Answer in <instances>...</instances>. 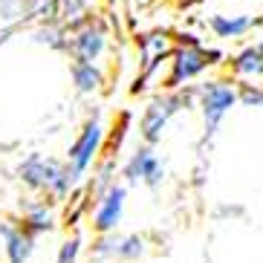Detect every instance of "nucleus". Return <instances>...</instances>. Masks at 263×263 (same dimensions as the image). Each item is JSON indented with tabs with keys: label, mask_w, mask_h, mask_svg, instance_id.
I'll return each mask as SVG.
<instances>
[{
	"label": "nucleus",
	"mask_w": 263,
	"mask_h": 263,
	"mask_svg": "<svg viewBox=\"0 0 263 263\" xmlns=\"http://www.w3.org/2000/svg\"><path fill=\"white\" fill-rule=\"evenodd\" d=\"M145 252H147L145 237H139V234H116V232L101 234L99 243L93 246V255L99 260H139Z\"/></svg>",
	"instance_id": "nucleus-10"
},
{
	"label": "nucleus",
	"mask_w": 263,
	"mask_h": 263,
	"mask_svg": "<svg viewBox=\"0 0 263 263\" xmlns=\"http://www.w3.org/2000/svg\"><path fill=\"white\" fill-rule=\"evenodd\" d=\"M0 237L6 240V255L9 263H26L35 252V234L26 226H0Z\"/></svg>",
	"instance_id": "nucleus-13"
},
{
	"label": "nucleus",
	"mask_w": 263,
	"mask_h": 263,
	"mask_svg": "<svg viewBox=\"0 0 263 263\" xmlns=\"http://www.w3.org/2000/svg\"><path fill=\"white\" fill-rule=\"evenodd\" d=\"M133 3H139V6H147V3H156V0H133Z\"/></svg>",
	"instance_id": "nucleus-21"
},
{
	"label": "nucleus",
	"mask_w": 263,
	"mask_h": 263,
	"mask_svg": "<svg viewBox=\"0 0 263 263\" xmlns=\"http://www.w3.org/2000/svg\"><path fill=\"white\" fill-rule=\"evenodd\" d=\"M197 87V110L202 116V142H209L217 136L223 119L240 104L237 96V81L232 76L220 78H202Z\"/></svg>",
	"instance_id": "nucleus-4"
},
{
	"label": "nucleus",
	"mask_w": 263,
	"mask_h": 263,
	"mask_svg": "<svg viewBox=\"0 0 263 263\" xmlns=\"http://www.w3.org/2000/svg\"><path fill=\"white\" fill-rule=\"evenodd\" d=\"M226 76L234 81H263V41L240 47L226 58Z\"/></svg>",
	"instance_id": "nucleus-11"
},
{
	"label": "nucleus",
	"mask_w": 263,
	"mask_h": 263,
	"mask_svg": "<svg viewBox=\"0 0 263 263\" xmlns=\"http://www.w3.org/2000/svg\"><path fill=\"white\" fill-rule=\"evenodd\" d=\"M24 226L32 234H49L55 229V211L47 200H35L24 211Z\"/></svg>",
	"instance_id": "nucleus-14"
},
{
	"label": "nucleus",
	"mask_w": 263,
	"mask_h": 263,
	"mask_svg": "<svg viewBox=\"0 0 263 263\" xmlns=\"http://www.w3.org/2000/svg\"><path fill=\"white\" fill-rule=\"evenodd\" d=\"M32 41L41 44V47L67 52V29H64L58 21H41V24H35V29H32Z\"/></svg>",
	"instance_id": "nucleus-15"
},
{
	"label": "nucleus",
	"mask_w": 263,
	"mask_h": 263,
	"mask_svg": "<svg viewBox=\"0 0 263 263\" xmlns=\"http://www.w3.org/2000/svg\"><path fill=\"white\" fill-rule=\"evenodd\" d=\"M260 21H263V15H260Z\"/></svg>",
	"instance_id": "nucleus-22"
},
{
	"label": "nucleus",
	"mask_w": 263,
	"mask_h": 263,
	"mask_svg": "<svg viewBox=\"0 0 263 263\" xmlns=\"http://www.w3.org/2000/svg\"><path fill=\"white\" fill-rule=\"evenodd\" d=\"M260 24V15H249V12H211V15H205V26L217 41H243Z\"/></svg>",
	"instance_id": "nucleus-9"
},
{
	"label": "nucleus",
	"mask_w": 263,
	"mask_h": 263,
	"mask_svg": "<svg viewBox=\"0 0 263 263\" xmlns=\"http://www.w3.org/2000/svg\"><path fill=\"white\" fill-rule=\"evenodd\" d=\"M96 15V0H58V24L76 26Z\"/></svg>",
	"instance_id": "nucleus-16"
},
{
	"label": "nucleus",
	"mask_w": 263,
	"mask_h": 263,
	"mask_svg": "<svg viewBox=\"0 0 263 263\" xmlns=\"http://www.w3.org/2000/svg\"><path fill=\"white\" fill-rule=\"evenodd\" d=\"M104 142H107V130H104L99 113H93V116L81 124L76 142H72L70 151H67V165L72 168V174H76L78 179L99 162V156L104 154Z\"/></svg>",
	"instance_id": "nucleus-6"
},
{
	"label": "nucleus",
	"mask_w": 263,
	"mask_h": 263,
	"mask_svg": "<svg viewBox=\"0 0 263 263\" xmlns=\"http://www.w3.org/2000/svg\"><path fill=\"white\" fill-rule=\"evenodd\" d=\"M237 96H240L243 107H252L263 113V84L260 81H237Z\"/></svg>",
	"instance_id": "nucleus-18"
},
{
	"label": "nucleus",
	"mask_w": 263,
	"mask_h": 263,
	"mask_svg": "<svg viewBox=\"0 0 263 263\" xmlns=\"http://www.w3.org/2000/svg\"><path fill=\"white\" fill-rule=\"evenodd\" d=\"M191 107H197V87H194V84L156 93L154 99L145 104V110H142V116H139L142 139H145L147 145L162 142L171 119L177 116V113H182V110H191Z\"/></svg>",
	"instance_id": "nucleus-3"
},
{
	"label": "nucleus",
	"mask_w": 263,
	"mask_h": 263,
	"mask_svg": "<svg viewBox=\"0 0 263 263\" xmlns=\"http://www.w3.org/2000/svg\"><path fill=\"white\" fill-rule=\"evenodd\" d=\"M24 21H58V0H24Z\"/></svg>",
	"instance_id": "nucleus-17"
},
{
	"label": "nucleus",
	"mask_w": 263,
	"mask_h": 263,
	"mask_svg": "<svg viewBox=\"0 0 263 263\" xmlns=\"http://www.w3.org/2000/svg\"><path fill=\"white\" fill-rule=\"evenodd\" d=\"M17 179L26 188H32V191L47 194L49 200H67L72 194V188L81 182L67 162L52 159V156H44V154L26 156L24 162L17 165Z\"/></svg>",
	"instance_id": "nucleus-2"
},
{
	"label": "nucleus",
	"mask_w": 263,
	"mask_h": 263,
	"mask_svg": "<svg viewBox=\"0 0 263 263\" xmlns=\"http://www.w3.org/2000/svg\"><path fill=\"white\" fill-rule=\"evenodd\" d=\"M165 162L156 156L154 145H142L136 147L130 156H127V162L122 165V177L127 185H147V188H159L165 182Z\"/></svg>",
	"instance_id": "nucleus-7"
},
{
	"label": "nucleus",
	"mask_w": 263,
	"mask_h": 263,
	"mask_svg": "<svg viewBox=\"0 0 263 263\" xmlns=\"http://www.w3.org/2000/svg\"><path fill=\"white\" fill-rule=\"evenodd\" d=\"M124 202H127V188L122 182H113L104 194H99L93 202V229L99 234L116 232L124 217Z\"/></svg>",
	"instance_id": "nucleus-8"
},
{
	"label": "nucleus",
	"mask_w": 263,
	"mask_h": 263,
	"mask_svg": "<svg viewBox=\"0 0 263 263\" xmlns=\"http://www.w3.org/2000/svg\"><path fill=\"white\" fill-rule=\"evenodd\" d=\"M229 55L217 47L202 44L197 35L185 32L177 35V47L171 52V64H168V78H165L162 90H177V87H188L194 81H200L209 70L223 67Z\"/></svg>",
	"instance_id": "nucleus-1"
},
{
	"label": "nucleus",
	"mask_w": 263,
	"mask_h": 263,
	"mask_svg": "<svg viewBox=\"0 0 263 263\" xmlns=\"http://www.w3.org/2000/svg\"><path fill=\"white\" fill-rule=\"evenodd\" d=\"M78 257H81V237L72 234L70 240H64V243H61L55 263H78Z\"/></svg>",
	"instance_id": "nucleus-19"
},
{
	"label": "nucleus",
	"mask_w": 263,
	"mask_h": 263,
	"mask_svg": "<svg viewBox=\"0 0 263 263\" xmlns=\"http://www.w3.org/2000/svg\"><path fill=\"white\" fill-rule=\"evenodd\" d=\"M70 78L78 96H96L107 84V76L101 70V64L93 61H70Z\"/></svg>",
	"instance_id": "nucleus-12"
},
{
	"label": "nucleus",
	"mask_w": 263,
	"mask_h": 263,
	"mask_svg": "<svg viewBox=\"0 0 263 263\" xmlns=\"http://www.w3.org/2000/svg\"><path fill=\"white\" fill-rule=\"evenodd\" d=\"M205 0H174V6L177 9H194V6H202Z\"/></svg>",
	"instance_id": "nucleus-20"
},
{
	"label": "nucleus",
	"mask_w": 263,
	"mask_h": 263,
	"mask_svg": "<svg viewBox=\"0 0 263 263\" xmlns=\"http://www.w3.org/2000/svg\"><path fill=\"white\" fill-rule=\"evenodd\" d=\"M64 29H67V52L64 55H70V61L101 64V58L110 52L113 32L101 15H90L87 21L76 26H64Z\"/></svg>",
	"instance_id": "nucleus-5"
}]
</instances>
